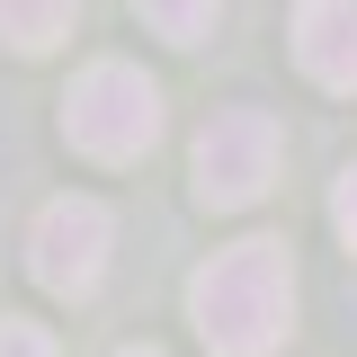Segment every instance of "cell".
<instances>
[{
	"label": "cell",
	"instance_id": "cell-2",
	"mask_svg": "<svg viewBox=\"0 0 357 357\" xmlns=\"http://www.w3.org/2000/svg\"><path fill=\"white\" fill-rule=\"evenodd\" d=\"M63 134L89 161H143L161 143V89L134 63H89L72 81V98H63Z\"/></svg>",
	"mask_w": 357,
	"mask_h": 357
},
{
	"label": "cell",
	"instance_id": "cell-5",
	"mask_svg": "<svg viewBox=\"0 0 357 357\" xmlns=\"http://www.w3.org/2000/svg\"><path fill=\"white\" fill-rule=\"evenodd\" d=\"M295 63L321 89H357V0H304L295 9Z\"/></svg>",
	"mask_w": 357,
	"mask_h": 357
},
{
	"label": "cell",
	"instance_id": "cell-3",
	"mask_svg": "<svg viewBox=\"0 0 357 357\" xmlns=\"http://www.w3.org/2000/svg\"><path fill=\"white\" fill-rule=\"evenodd\" d=\"M277 116L268 107H215L206 116V134H197V197L206 206H259L268 178H277Z\"/></svg>",
	"mask_w": 357,
	"mask_h": 357
},
{
	"label": "cell",
	"instance_id": "cell-10",
	"mask_svg": "<svg viewBox=\"0 0 357 357\" xmlns=\"http://www.w3.org/2000/svg\"><path fill=\"white\" fill-rule=\"evenodd\" d=\"M116 357H161V349H116Z\"/></svg>",
	"mask_w": 357,
	"mask_h": 357
},
{
	"label": "cell",
	"instance_id": "cell-4",
	"mask_svg": "<svg viewBox=\"0 0 357 357\" xmlns=\"http://www.w3.org/2000/svg\"><path fill=\"white\" fill-rule=\"evenodd\" d=\"M107 241H116V215L98 206V197H54L27 232V268H36L45 295H72L81 304L89 286L107 277Z\"/></svg>",
	"mask_w": 357,
	"mask_h": 357
},
{
	"label": "cell",
	"instance_id": "cell-7",
	"mask_svg": "<svg viewBox=\"0 0 357 357\" xmlns=\"http://www.w3.org/2000/svg\"><path fill=\"white\" fill-rule=\"evenodd\" d=\"M134 9H143L152 36H170V45H206L215 18H223V0H134Z\"/></svg>",
	"mask_w": 357,
	"mask_h": 357
},
{
	"label": "cell",
	"instance_id": "cell-6",
	"mask_svg": "<svg viewBox=\"0 0 357 357\" xmlns=\"http://www.w3.org/2000/svg\"><path fill=\"white\" fill-rule=\"evenodd\" d=\"M72 27H81V0H0V45L18 54H54Z\"/></svg>",
	"mask_w": 357,
	"mask_h": 357
},
{
	"label": "cell",
	"instance_id": "cell-8",
	"mask_svg": "<svg viewBox=\"0 0 357 357\" xmlns=\"http://www.w3.org/2000/svg\"><path fill=\"white\" fill-rule=\"evenodd\" d=\"M0 357H63V349H54V331H36V321H0Z\"/></svg>",
	"mask_w": 357,
	"mask_h": 357
},
{
	"label": "cell",
	"instance_id": "cell-9",
	"mask_svg": "<svg viewBox=\"0 0 357 357\" xmlns=\"http://www.w3.org/2000/svg\"><path fill=\"white\" fill-rule=\"evenodd\" d=\"M331 223H340V241L357 250V170H340V197H331Z\"/></svg>",
	"mask_w": 357,
	"mask_h": 357
},
{
	"label": "cell",
	"instance_id": "cell-1",
	"mask_svg": "<svg viewBox=\"0 0 357 357\" xmlns=\"http://www.w3.org/2000/svg\"><path fill=\"white\" fill-rule=\"evenodd\" d=\"M188 321L215 357H268L295 321V259L286 241H232L188 277Z\"/></svg>",
	"mask_w": 357,
	"mask_h": 357
}]
</instances>
